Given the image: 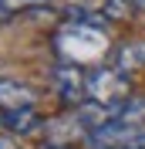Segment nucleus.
Masks as SVG:
<instances>
[{
    "label": "nucleus",
    "instance_id": "1",
    "mask_svg": "<svg viewBox=\"0 0 145 149\" xmlns=\"http://www.w3.org/2000/svg\"><path fill=\"white\" fill-rule=\"evenodd\" d=\"M57 51H61L64 61H71V65H88V61H98L105 58L108 51V34L88 20H71V24H64L57 31Z\"/></svg>",
    "mask_w": 145,
    "mask_h": 149
},
{
    "label": "nucleus",
    "instance_id": "2",
    "mask_svg": "<svg viewBox=\"0 0 145 149\" xmlns=\"http://www.w3.org/2000/svg\"><path fill=\"white\" fill-rule=\"evenodd\" d=\"M88 98L105 105H122L128 98V78L111 68H98L95 74H88Z\"/></svg>",
    "mask_w": 145,
    "mask_h": 149
},
{
    "label": "nucleus",
    "instance_id": "3",
    "mask_svg": "<svg viewBox=\"0 0 145 149\" xmlns=\"http://www.w3.org/2000/svg\"><path fill=\"white\" fill-rule=\"evenodd\" d=\"M54 85H57V92H61L64 102H78L81 105V98L88 95V78H84L81 71H78V65H71V61H64V65L54 68Z\"/></svg>",
    "mask_w": 145,
    "mask_h": 149
},
{
    "label": "nucleus",
    "instance_id": "4",
    "mask_svg": "<svg viewBox=\"0 0 145 149\" xmlns=\"http://www.w3.org/2000/svg\"><path fill=\"white\" fill-rule=\"evenodd\" d=\"M37 95L30 85L14 81V78H0V112H14V109H34Z\"/></svg>",
    "mask_w": 145,
    "mask_h": 149
},
{
    "label": "nucleus",
    "instance_id": "5",
    "mask_svg": "<svg viewBox=\"0 0 145 149\" xmlns=\"http://www.w3.org/2000/svg\"><path fill=\"white\" fill-rule=\"evenodd\" d=\"M74 119L81 122L84 129H98V125H105V122L118 119V105H105V102H81L78 109H74Z\"/></svg>",
    "mask_w": 145,
    "mask_h": 149
},
{
    "label": "nucleus",
    "instance_id": "6",
    "mask_svg": "<svg viewBox=\"0 0 145 149\" xmlns=\"http://www.w3.org/2000/svg\"><path fill=\"white\" fill-rule=\"evenodd\" d=\"M78 136H88V129H84L81 122L74 119H51L47 122V142H57V146H71Z\"/></svg>",
    "mask_w": 145,
    "mask_h": 149
},
{
    "label": "nucleus",
    "instance_id": "7",
    "mask_svg": "<svg viewBox=\"0 0 145 149\" xmlns=\"http://www.w3.org/2000/svg\"><path fill=\"white\" fill-rule=\"evenodd\" d=\"M3 125H7L10 132L27 136V132H34V125H37V112H34V109H14V112H3Z\"/></svg>",
    "mask_w": 145,
    "mask_h": 149
},
{
    "label": "nucleus",
    "instance_id": "8",
    "mask_svg": "<svg viewBox=\"0 0 145 149\" xmlns=\"http://www.w3.org/2000/svg\"><path fill=\"white\" fill-rule=\"evenodd\" d=\"M118 119L122 122H132V125H142L145 122V98L135 95V98H125L118 105Z\"/></svg>",
    "mask_w": 145,
    "mask_h": 149
},
{
    "label": "nucleus",
    "instance_id": "9",
    "mask_svg": "<svg viewBox=\"0 0 145 149\" xmlns=\"http://www.w3.org/2000/svg\"><path fill=\"white\" fill-rule=\"evenodd\" d=\"M145 65V44H125L118 51V68L122 71H132V68Z\"/></svg>",
    "mask_w": 145,
    "mask_h": 149
},
{
    "label": "nucleus",
    "instance_id": "10",
    "mask_svg": "<svg viewBox=\"0 0 145 149\" xmlns=\"http://www.w3.org/2000/svg\"><path fill=\"white\" fill-rule=\"evenodd\" d=\"M135 0H101V14L108 20H128V14L135 10Z\"/></svg>",
    "mask_w": 145,
    "mask_h": 149
},
{
    "label": "nucleus",
    "instance_id": "11",
    "mask_svg": "<svg viewBox=\"0 0 145 149\" xmlns=\"http://www.w3.org/2000/svg\"><path fill=\"white\" fill-rule=\"evenodd\" d=\"M10 10H30V7H44L47 0H3Z\"/></svg>",
    "mask_w": 145,
    "mask_h": 149
},
{
    "label": "nucleus",
    "instance_id": "12",
    "mask_svg": "<svg viewBox=\"0 0 145 149\" xmlns=\"http://www.w3.org/2000/svg\"><path fill=\"white\" fill-rule=\"evenodd\" d=\"M128 149H145V129L138 132V136H135L132 142H128Z\"/></svg>",
    "mask_w": 145,
    "mask_h": 149
},
{
    "label": "nucleus",
    "instance_id": "13",
    "mask_svg": "<svg viewBox=\"0 0 145 149\" xmlns=\"http://www.w3.org/2000/svg\"><path fill=\"white\" fill-rule=\"evenodd\" d=\"M10 14H14V10H10V7H7V3H3V0H0V24H3V20H7V17H10Z\"/></svg>",
    "mask_w": 145,
    "mask_h": 149
},
{
    "label": "nucleus",
    "instance_id": "14",
    "mask_svg": "<svg viewBox=\"0 0 145 149\" xmlns=\"http://www.w3.org/2000/svg\"><path fill=\"white\" fill-rule=\"evenodd\" d=\"M0 149H17V142L7 139V136H0Z\"/></svg>",
    "mask_w": 145,
    "mask_h": 149
},
{
    "label": "nucleus",
    "instance_id": "15",
    "mask_svg": "<svg viewBox=\"0 0 145 149\" xmlns=\"http://www.w3.org/2000/svg\"><path fill=\"white\" fill-rule=\"evenodd\" d=\"M44 149H71V146H57V142H47Z\"/></svg>",
    "mask_w": 145,
    "mask_h": 149
},
{
    "label": "nucleus",
    "instance_id": "16",
    "mask_svg": "<svg viewBox=\"0 0 145 149\" xmlns=\"http://www.w3.org/2000/svg\"><path fill=\"white\" fill-rule=\"evenodd\" d=\"M135 3H138V10H145V0H135Z\"/></svg>",
    "mask_w": 145,
    "mask_h": 149
},
{
    "label": "nucleus",
    "instance_id": "17",
    "mask_svg": "<svg viewBox=\"0 0 145 149\" xmlns=\"http://www.w3.org/2000/svg\"><path fill=\"white\" fill-rule=\"evenodd\" d=\"M108 149H128V146H108Z\"/></svg>",
    "mask_w": 145,
    "mask_h": 149
},
{
    "label": "nucleus",
    "instance_id": "18",
    "mask_svg": "<svg viewBox=\"0 0 145 149\" xmlns=\"http://www.w3.org/2000/svg\"><path fill=\"white\" fill-rule=\"evenodd\" d=\"M81 3H88V0H81Z\"/></svg>",
    "mask_w": 145,
    "mask_h": 149
}]
</instances>
